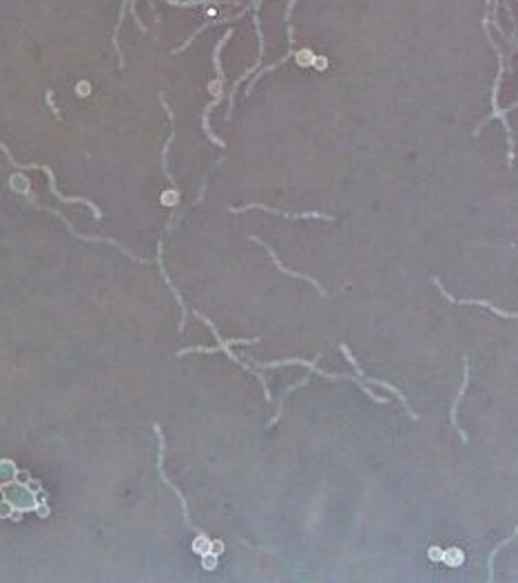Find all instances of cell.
Masks as SVG:
<instances>
[{"label": "cell", "mask_w": 518, "mask_h": 583, "mask_svg": "<svg viewBox=\"0 0 518 583\" xmlns=\"http://www.w3.org/2000/svg\"><path fill=\"white\" fill-rule=\"evenodd\" d=\"M195 317H200L202 322L213 330V335H215V340H217V346H213V349H204V346H193V349H182L179 353H177V357H184V355H189V353H226L235 364H240L244 370H248L250 375H255V377L261 382V386H264V393H266V401H271L273 399V395H271V391H268V384H266V380H264V375H259V373H255V368L253 366H248L246 362H242V357H237L233 351H231V346L233 344H257L259 342V337H255V340H221V335H219V330H217V326L211 322V319H208L206 315H202L200 311H195Z\"/></svg>", "instance_id": "1"}, {"label": "cell", "mask_w": 518, "mask_h": 583, "mask_svg": "<svg viewBox=\"0 0 518 583\" xmlns=\"http://www.w3.org/2000/svg\"><path fill=\"white\" fill-rule=\"evenodd\" d=\"M292 364H297V366H306L308 370H313L317 375H321V377H326V380H350V382H355L361 386V391L366 393L372 401H376V404H388V399L386 397H376L374 393H370V388L368 386H363L359 377H353V375H332V373H326V370H321L317 366V362H306V359H282V362H268V364H257L259 368H279V366H292Z\"/></svg>", "instance_id": "2"}, {"label": "cell", "mask_w": 518, "mask_h": 583, "mask_svg": "<svg viewBox=\"0 0 518 583\" xmlns=\"http://www.w3.org/2000/svg\"><path fill=\"white\" fill-rule=\"evenodd\" d=\"M0 149L5 151V156H7V160L16 166V169H40V171H45L47 175H49V185H51V191H53V196L58 198V200H62V202H69V204H87L89 209L93 211V217L95 220H100L102 217V211L97 209V206L93 204V202H89L87 198H67V196H62V193L58 191V187H55V175H53V171H51V166H43V164H20V162H16L11 158V151L7 149V145H3L0 142Z\"/></svg>", "instance_id": "3"}, {"label": "cell", "mask_w": 518, "mask_h": 583, "mask_svg": "<svg viewBox=\"0 0 518 583\" xmlns=\"http://www.w3.org/2000/svg\"><path fill=\"white\" fill-rule=\"evenodd\" d=\"M341 353L348 357V362L353 364V368H355V373H357V377L359 380H366V382H370V384H376V386H381V388H386V391H390V393H395L397 397H399V401L403 404V408H405V413H408V417H412V420H418V415L416 413H412V408H410V404H408V399H405V395L399 391V388H395L392 384H388V382H383V380H370V377H366V373H363L361 368H359V362L355 359V355L350 353V349L346 344H341Z\"/></svg>", "instance_id": "4"}, {"label": "cell", "mask_w": 518, "mask_h": 583, "mask_svg": "<svg viewBox=\"0 0 518 583\" xmlns=\"http://www.w3.org/2000/svg\"><path fill=\"white\" fill-rule=\"evenodd\" d=\"M434 286H439V290H441V295L443 297H447V302H452V304H461V307H465V304H474V307H483V309H489L492 313H496V315H500V317H505V319H518V313H507V311H500V309H496L494 304H489V302H483V300H456V297H452L450 293H447L445 290V286H441V282H439V277H434Z\"/></svg>", "instance_id": "5"}, {"label": "cell", "mask_w": 518, "mask_h": 583, "mask_svg": "<svg viewBox=\"0 0 518 583\" xmlns=\"http://www.w3.org/2000/svg\"><path fill=\"white\" fill-rule=\"evenodd\" d=\"M250 209H261V211H268L273 215H282V217H299V220L317 217V220H328V222L334 220L332 215H324V213H317V211H313V213H284V211H277V209H273V206H264V204H246V206H242V209H235L233 206L231 213H244V211H250Z\"/></svg>", "instance_id": "6"}, {"label": "cell", "mask_w": 518, "mask_h": 583, "mask_svg": "<svg viewBox=\"0 0 518 583\" xmlns=\"http://www.w3.org/2000/svg\"><path fill=\"white\" fill-rule=\"evenodd\" d=\"M250 240H253V242H257V244H261V246L266 248V251H268V255H271V260L275 262V267H277L279 271H282V273H286V275H290V277H297V280H304V282H311V284H313V286H315V288L319 290V295H324V297H326V290H324V286H319V282L315 280V277H311V275H304V273H295V271H290V269H286V267L282 264V262H279V257H277V253L273 251V248H271L268 244H266V242H261L259 238H250Z\"/></svg>", "instance_id": "7"}, {"label": "cell", "mask_w": 518, "mask_h": 583, "mask_svg": "<svg viewBox=\"0 0 518 583\" xmlns=\"http://www.w3.org/2000/svg\"><path fill=\"white\" fill-rule=\"evenodd\" d=\"M468 384H470V362H468V357H463V384H461V388H458V395H456V399H454V404H452V410H450V420H452V426L458 430V435H461V439H463L465 443L470 441L468 439V435H465V430L458 426V422H456V410H458V404H461V399H463V395H465V391H468Z\"/></svg>", "instance_id": "8"}, {"label": "cell", "mask_w": 518, "mask_h": 583, "mask_svg": "<svg viewBox=\"0 0 518 583\" xmlns=\"http://www.w3.org/2000/svg\"><path fill=\"white\" fill-rule=\"evenodd\" d=\"M516 537H518V525L514 528V532H512L505 541H500V544L494 548V552L489 554V561H487V579H489V581H494V559H496V554L500 552V548H505V546L510 544V541H512V539H516Z\"/></svg>", "instance_id": "9"}, {"label": "cell", "mask_w": 518, "mask_h": 583, "mask_svg": "<svg viewBox=\"0 0 518 583\" xmlns=\"http://www.w3.org/2000/svg\"><path fill=\"white\" fill-rule=\"evenodd\" d=\"M443 561L450 568H458L461 563H463V550H461V548H450V550H447V554H443Z\"/></svg>", "instance_id": "10"}, {"label": "cell", "mask_w": 518, "mask_h": 583, "mask_svg": "<svg viewBox=\"0 0 518 583\" xmlns=\"http://www.w3.org/2000/svg\"><path fill=\"white\" fill-rule=\"evenodd\" d=\"M430 557H432V561H443V554H441V548H437V546H432V548H430Z\"/></svg>", "instance_id": "11"}, {"label": "cell", "mask_w": 518, "mask_h": 583, "mask_svg": "<svg viewBox=\"0 0 518 583\" xmlns=\"http://www.w3.org/2000/svg\"><path fill=\"white\" fill-rule=\"evenodd\" d=\"M47 102H49V107L53 109V114H55V118H60V114H58V109H55V105H53V93H51V91H47Z\"/></svg>", "instance_id": "12"}]
</instances>
